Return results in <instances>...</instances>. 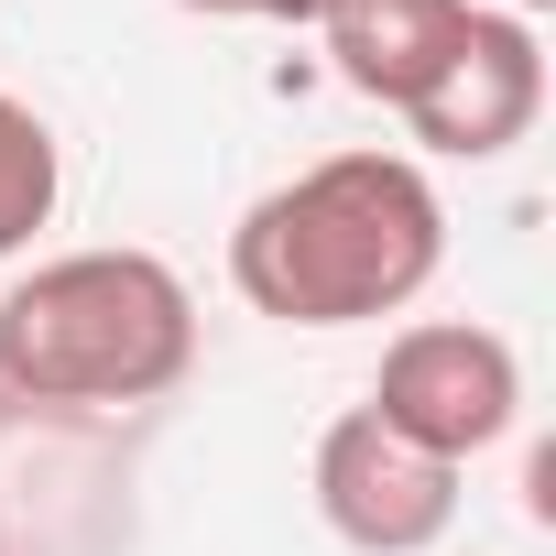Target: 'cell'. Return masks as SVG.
<instances>
[{"label":"cell","instance_id":"obj_6","mask_svg":"<svg viewBox=\"0 0 556 556\" xmlns=\"http://www.w3.org/2000/svg\"><path fill=\"white\" fill-rule=\"evenodd\" d=\"M317 34H328V66L361 99L415 110L437 88V66L458 55V34H469V0H328Z\"/></svg>","mask_w":556,"mask_h":556},{"label":"cell","instance_id":"obj_4","mask_svg":"<svg viewBox=\"0 0 556 556\" xmlns=\"http://www.w3.org/2000/svg\"><path fill=\"white\" fill-rule=\"evenodd\" d=\"M317 513H328V534L361 545V556H426V545L458 523V469L426 458V447H404V437L361 404V415H339V426L317 437Z\"/></svg>","mask_w":556,"mask_h":556},{"label":"cell","instance_id":"obj_5","mask_svg":"<svg viewBox=\"0 0 556 556\" xmlns=\"http://www.w3.org/2000/svg\"><path fill=\"white\" fill-rule=\"evenodd\" d=\"M534 110H545V45H534V23H513V12H469L458 55H447L437 88L404 110V131H415L426 153L491 164V153H513V142L534 131Z\"/></svg>","mask_w":556,"mask_h":556},{"label":"cell","instance_id":"obj_9","mask_svg":"<svg viewBox=\"0 0 556 556\" xmlns=\"http://www.w3.org/2000/svg\"><path fill=\"white\" fill-rule=\"evenodd\" d=\"M502 12H513V23H534V12H556V0H502Z\"/></svg>","mask_w":556,"mask_h":556},{"label":"cell","instance_id":"obj_1","mask_svg":"<svg viewBox=\"0 0 556 556\" xmlns=\"http://www.w3.org/2000/svg\"><path fill=\"white\" fill-rule=\"evenodd\" d=\"M447 207L415 153H328L295 186H273L229 229V285L273 328H361L437 285Z\"/></svg>","mask_w":556,"mask_h":556},{"label":"cell","instance_id":"obj_3","mask_svg":"<svg viewBox=\"0 0 556 556\" xmlns=\"http://www.w3.org/2000/svg\"><path fill=\"white\" fill-rule=\"evenodd\" d=\"M371 415H382L404 447H426V458L458 469V458H480V447L513 437V415H523V361H513L502 328L426 317V328H404V339L382 350Z\"/></svg>","mask_w":556,"mask_h":556},{"label":"cell","instance_id":"obj_10","mask_svg":"<svg viewBox=\"0 0 556 556\" xmlns=\"http://www.w3.org/2000/svg\"><path fill=\"white\" fill-rule=\"evenodd\" d=\"M0 415H12V404H0Z\"/></svg>","mask_w":556,"mask_h":556},{"label":"cell","instance_id":"obj_7","mask_svg":"<svg viewBox=\"0 0 556 556\" xmlns=\"http://www.w3.org/2000/svg\"><path fill=\"white\" fill-rule=\"evenodd\" d=\"M55 197H66V153H55L45 110H23L12 88H0V262L34 251V229L55 218Z\"/></svg>","mask_w":556,"mask_h":556},{"label":"cell","instance_id":"obj_2","mask_svg":"<svg viewBox=\"0 0 556 556\" xmlns=\"http://www.w3.org/2000/svg\"><path fill=\"white\" fill-rule=\"evenodd\" d=\"M197 361V295L153 251H66L0 295V404H153Z\"/></svg>","mask_w":556,"mask_h":556},{"label":"cell","instance_id":"obj_8","mask_svg":"<svg viewBox=\"0 0 556 556\" xmlns=\"http://www.w3.org/2000/svg\"><path fill=\"white\" fill-rule=\"evenodd\" d=\"M186 12H207V23H229V12H251V23H317L328 0H186Z\"/></svg>","mask_w":556,"mask_h":556}]
</instances>
